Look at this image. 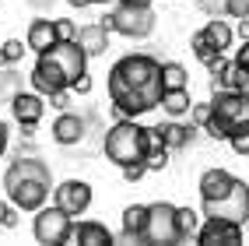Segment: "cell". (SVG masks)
Here are the masks:
<instances>
[{"label":"cell","instance_id":"obj_1","mask_svg":"<svg viewBox=\"0 0 249 246\" xmlns=\"http://www.w3.org/2000/svg\"><path fill=\"white\" fill-rule=\"evenodd\" d=\"M106 88L116 116H144L161 106V63L147 53H130L112 63Z\"/></svg>","mask_w":249,"mask_h":246},{"label":"cell","instance_id":"obj_2","mask_svg":"<svg viewBox=\"0 0 249 246\" xmlns=\"http://www.w3.org/2000/svg\"><path fill=\"white\" fill-rule=\"evenodd\" d=\"M88 60L91 57L85 53V46L77 39H60L39 53L36 67H32V88L42 92L46 98L53 92L71 88L81 74H88Z\"/></svg>","mask_w":249,"mask_h":246},{"label":"cell","instance_id":"obj_3","mask_svg":"<svg viewBox=\"0 0 249 246\" xmlns=\"http://www.w3.org/2000/svg\"><path fill=\"white\" fill-rule=\"evenodd\" d=\"M49 190H53V172L36 155H18L4 172V193L18 211H32L36 215L49 201Z\"/></svg>","mask_w":249,"mask_h":246},{"label":"cell","instance_id":"obj_4","mask_svg":"<svg viewBox=\"0 0 249 246\" xmlns=\"http://www.w3.org/2000/svg\"><path fill=\"white\" fill-rule=\"evenodd\" d=\"M151 144H155L151 127H141L137 116H120L106 134V158L123 169V166H134V162H144Z\"/></svg>","mask_w":249,"mask_h":246},{"label":"cell","instance_id":"obj_5","mask_svg":"<svg viewBox=\"0 0 249 246\" xmlns=\"http://www.w3.org/2000/svg\"><path fill=\"white\" fill-rule=\"evenodd\" d=\"M249 123V95L239 88H218L211 98V120H207V134L214 141H228L239 127Z\"/></svg>","mask_w":249,"mask_h":246},{"label":"cell","instance_id":"obj_6","mask_svg":"<svg viewBox=\"0 0 249 246\" xmlns=\"http://www.w3.org/2000/svg\"><path fill=\"white\" fill-rule=\"evenodd\" d=\"M102 21L109 25V32H120L126 39H147L155 32V7L151 4H123L120 0Z\"/></svg>","mask_w":249,"mask_h":246},{"label":"cell","instance_id":"obj_7","mask_svg":"<svg viewBox=\"0 0 249 246\" xmlns=\"http://www.w3.org/2000/svg\"><path fill=\"white\" fill-rule=\"evenodd\" d=\"M71 228H74V218L63 211L60 204H42L36 211V222H32V236L36 243H46V246H63L71 243Z\"/></svg>","mask_w":249,"mask_h":246},{"label":"cell","instance_id":"obj_8","mask_svg":"<svg viewBox=\"0 0 249 246\" xmlns=\"http://www.w3.org/2000/svg\"><path fill=\"white\" fill-rule=\"evenodd\" d=\"M144 243H155V246H172V243H179V208H176V204H169V201L147 204Z\"/></svg>","mask_w":249,"mask_h":246},{"label":"cell","instance_id":"obj_9","mask_svg":"<svg viewBox=\"0 0 249 246\" xmlns=\"http://www.w3.org/2000/svg\"><path fill=\"white\" fill-rule=\"evenodd\" d=\"M200 215H211V218H231V222H249V187L246 179H235L225 197L218 201H200Z\"/></svg>","mask_w":249,"mask_h":246},{"label":"cell","instance_id":"obj_10","mask_svg":"<svg viewBox=\"0 0 249 246\" xmlns=\"http://www.w3.org/2000/svg\"><path fill=\"white\" fill-rule=\"evenodd\" d=\"M196 243L200 246H239L242 243V222L231 218H204L200 232H196Z\"/></svg>","mask_w":249,"mask_h":246},{"label":"cell","instance_id":"obj_11","mask_svg":"<svg viewBox=\"0 0 249 246\" xmlns=\"http://www.w3.org/2000/svg\"><path fill=\"white\" fill-rule=\"evenodd\" d=\"M53 204H60L71 218H77L91 208V187L85 179H63L60 187H53Z\"/></svg>","mask_w":249,"mask_h":246},{"label":"cell","instance_id":"obj_12","mask_svg":"<svg viewBox=\"0 0 249 246\" xmlns=\"http://www.w3.org/2000/svg\"><path fill=\"white\" fill-rule=\"evenodd\" d=\"M7 106H11L14 123H21L25 134H32V127H36L42 120V113H46V95L36 92V88H32V92H14Z\"/></svg>","mask_w":249,"mask_h":246},{"label":"cell","instance_id":"obj_13","mask_svg":"<svg viewBox=\"0 0 249 246\" xmlns=\"http://www.w3.org/2000/svg\"><path fill=\"white\" fill-rule=\"evenodd\" d=\"M85 130H88V120L85 116L63 109L60 116L53 120V141L56 144H77V141H85Z\"/></svg>","mask_w":249,"mask_h":246},{"label":"cell","instance_id":"obj_14","mask_svg":"<svg viewBox=\"0 0 249 246\" xmlns=\"http://www.w3.org/2000/svg\"><path fill=\"white\" fill-rule=\"evenodd\" d=\"M144 225H147V204H130L123 211V232L116 236V243H123V246L144 243Z\"/></svg>","mask_w":249,"mask_h":246},{"label":"cell","instance_id":"obj_15","mask_svg":"<svg viewBox=\"0 0 249 246\" xmlns=\"http://www.w3.org/2000/svg\"><path fill=\"white\" fill-rule=\"evenodd\" d=\"M200 127H182V123H158V127H151V137L155 141H161V144H169L172 151H182L186 144H193V134Z\"/></svg>","mask_w":249,"mask_h":246},{"label":"cell","instance_id":"obj_16","mask_svg":"<svg viewBox=\"0 0 249 246\" xmlns=\"http://www.w3.org/2000/svg\"><path fill=\"white\" fill-rule=\"evenodd\" d=\"M235 179L239 176H231L228 169H207L204 176H200V201H218V197H225L231 187H235Z\"/></svg>","mask_w":249,"mask_h":246},{"label":"cell","instance_id":"obj_17","mask_svg":"<svg viewBox=\"0 0 249 246\" xmlns=\"http://www.w3.org/2000/svg\"><path fill=\"white\" fill-rule=\"evenodd\" d=\"M53 42H60L56 36V18H36L28 25V36H25V46L36 49V53H42V49H49Z\"/></svg>","mask_w":249,"mask_h":246},{"label":"cell","instance_id":"obj_18","mask_svg":"<svg viewBox=\"0 0 249 246\" xmlns=\"http://www.w3.org/2000/svg\"><path fill=\"white\" fill-rule=\"evenodd\" d=\"M71 239L81 243V246H109V243H116V236L102 222H77L71 228Z\"/></svg>","mask_w":249,"mask_h":246},{"label":"cell","instance_id":"obj_19","mask_svg":"<svg viewBox=\"0 0 249 246\" xmlns=\"http://www.w3.org/2000/svg\"><path fill=\"white\" fill-rule=\"evenodd\" d=\"M77 42L85 46V53H88V57H102L106 49H109V25H106V21H98V25L77 28Z\"/></svg>","mask_w":249,"mask_h":246},{"label":"cell","instance_id":"obj_20","mask_svg":"<svg viewBox=\"0 0 249 246\" xmlns=\"http://www.w3.org/2000/svg\"><path fill=\"white\" fill-rule=\"evenodd\" d=\"M190 92L186 88H169V92H161V109L169 113V116H186L190 113Z\"/></svg>","mask_w":249,"mask_h":246},{"label":"cell","instance_id":"obj_21","mask_svg":"<svg viewBox=\"0 0 249 246\" xmlns=\"http://www.w3.org/2000/svg\"><path fill=\"white\" fill-rule=\"evenodd\" d=\"M161 88H165V92H169V88H190L186 67L176 63V60H165V63H161Z\"/></svg>","mask_w":249,"mask_h":246},{"label":"cell","instance_id":"obj_22","mask_svg":"<svg viewBox=\"0 0 249 246\" xmlns=\"http://www.w3.org/2000/svg\"><path fill=\"white\" fill-rule=\"evenodd\" d=\"M204 32H207V39L214 42V49H218V53H225V49L231 46V39H235V32H231V25H225L221 18H211V21L204 25Z\"/></svg>","mask_w":249,"mask_h":246},{"label":"cell","instance_id":"obj_23","mask_svg":"<svg viewBox=\"0 0 249 246\" xmlns=\"http://www.w3.org/2000/svg\"><path fill=\"white\" fill-rule=\"evenodd\" d=\"M200 211H193V208H179V243H190L196 239V232H200Z\"/></svg>","mask_w":249,"mask_h":246},{"label":"cell","instance_id":"obj_24","mask_svg":"<svg viewBox=\"0 0 249 246\" xmlns=\"http://www.w3.org/2000/svg\"><path fill=\"white\" fill-rule=\"evenodd\" d=\"M190 46H193V57L200 60L204 67H207V63H211L214 57H221L218 49H214V42L207 39V32H204V28H200V32H193V39H190Z\"/></svg>","mask_w":249,"mask_h":246},{"label":"cell","instance_id":"obj_25","mask_svg":"<svg viewBox=\"0 0 249 246\" xmlns=\"http://www.w3.org/2000/svg\"><path fill=\"white\" fill-rule=\"evenodd\" d=\"M169 155H172V148L169 144H161V141H155L151 144V151H147V172H165L169 169Z\"/></svg>","mask_w":249,"mask_h":246},{"label":"cell","instance_id":"obj_26","mask_svg":"<svg viewBox=\"0 0 249 246\" xmlns=\"http://www.w3.org/2000/svg\"><path fill=\"white\" fill-rule=\"evenodd\" d=\"M25 49H28V46H21V39H7V42H0V63H4V67L18 63V60L25 57Z\"/></svg>","mask_w":249,"mask_h":246},{"label":"cell","instance_id":"obj_27","mask_svg":"<svg viewBox=\"0 0 249 246\" xmlns=\"http://www.w3.org/2000/svg\"><path fill=\"white\" fill-rule=\"evenodd\" d=\"M228 144H231V151H235V155H249V123L239 127L235 134L228 137Z\"/></svg>","mask_w":249,"mask_h":246},{"label":"cell","instance_id":"obj_28","mask_svg":"<svg viewBox=\"0 0 249 246\" xmlns=\"http://www.w3.org/2000/svg\"><path fill=\"white\" fill-rule=\"evenodd\" d=\"M190 120H193V127H207V120H211V102H196V106H190Z\"/></svg>","mask_w":249,"mask_h":246},{"label":"cell","instance_id":"obj_29","mask_svg":"<svg viewBox=\"0 0 249 246\" xmlns=\"http://www.w3.org/2000/svg\"><path fill=\"white\" fill-rule=\"evenodd\" d=\"M18 225V208L11 201H0V228H14Z\"/></svg>","mask_w":249,"mask_h":246},{"label":"cell","instance_id":"obj_30","mask_svg":"<svg viewBox=\"0 0 249 246\" xmlns=\"http://www.w3.org/2000/svg\"><path fill=\"white\" fill-rule=\"evenodd\" d=\"M141 176H147V162H134V166H123V179H126V183H137Z\"/></svg>","mask_w":249,"mask_h":246},{"label":"cell","instance_id":"obj_31","mask_svg":"<svg viewBox=\"0 0 249 246\" xmlns=\"http://www.w3.org/2000/svg\"><path fill=\"white\" fill-rule=\"evenodd\" d=\"M225 11L231 18H249V0H225Z\"/></svg>","mask_w":249,"mask_h":246},{"label":"cell","instance_id":"obj_32","mask_svg":"<svg viewBox=\"0 0 249 246\" xmlns=\"http://www.w3.org/2000/svg\"><path fill=\"white\" fill-rule=\"evenodd\" d=\"M56 36H60V39H77L74 21H71V18H56Z\"/></svg>","mask_w":249,"mask_h":246},{"label":"cell","instance_id":"obj_33","mask_svg":"<svg viewBox=\"0 0 249 246\" xmlns=\"http://www.w3.org/2000/svg\"><path fill=\"white\" fill-rule=\"evenodd\" d=\"M231 77H235V88H239L242 95H249V71L235 63V71H231Z\"/></svg>","mask_w":249,"mask_h":246},{"label":"cell","instance_id":"obj_34","mask_svg":"<svg viewBox=\"0 0 249 246\" xmlns=\"http://www.w3.org/2000/svg\"><path fill=\"white\" fill-rule=\"evenodd\" d=\"M49 106H56V109L63 113V109L71 106V88H63V92H53V95H49Z\"/></svg>","mask_w":249,"mask_h":246},{"label":"cell","instance_id":"obj_35","mask_svg":"<svg viewBox=\"0 0 249 246\" xmlns=\"http://www.w3.org/2000/svg\"><path fill=\"white\" fill-rule=\"evenodd\" d=\"M71 92H74V95H88V92H91V77H88V74H81L74 85H71Z\"/></svg>","mask_w":249,"mask_h":246},{"label":"cell","instance_id":"obj_36","mask_svg":"<svg viewBox=\"0 0 249 246\" xmlns=\"http://www.w3.org/2000/svg\"><path fill=\"white\" fill-rule=\"evenodd\" d=\"M235 63H239V67H246V71H249V39H242V46L235 49Z\"/></svg>","mask_w":249,"mask_h":246},{"label":"cell","instance_id":"obj_37","mask_svg":"<svg viewBox=\"0 0 249 246\" xmlns=\"http://www.w3.org/2000/svg\"><path fill=\"white\" fill-rule=\"evenodd\" d=\"M200 7L211 11V14H218V11H225V0H200Z\"/></svg>","mask_w":249,"mask_h":246},{"label":"cell","instance_id":"obj_38","mask_svg":"<svg viewBox=\"0 0 249 246\" xmlns=\"http://www.w3.org/2000/svg\"><path fill=\"white\" fill-rule=\"evenodd\" d=\"M7 137H11V130H7L4 120H0V158H4V151H7Z\"/></svg>","mask_w":249,"mask_h":246},{"label":"cell","instance_id":"obj_39","mask_svg":"<svg viewBox=\"0 0 249 246\" xmlns=\"http://www.w3.org/2000/svg\"><path fill=\"white\" fill-rule=\"evenodd\" d=\"M235 32H239V39H249V18H239V28Z\"/></svg>","mask_w":249,"mask_h":246},{"label":"cell","instance_id":"obj_40","mask_svg":"<svg viewBox=\"0 0 249 246\" xmlns=\"http://www.w3.org/2000/svg\"><path fill=\"white\" fill-rule=\"evenodd\" d=\"M67 4H71V7H77V11H81V7H91V4H95V0H67Z\"/></svg>","mask_w":249,"mask_h":246},{"label":"cell","instance_id":"obj_41","mask_svg":"<svg viewBox=\"0 0 249 246\" xmlns=\"http://www.w3.org/2000/svg\"><path fill=\"white\" fill-rule=\"evenodd\" d=\"M123 4H151V0H123Z\"/></svg>","mask_w":249,"mask_h":246},{"label":"cell","instance_id":"obj_42","mask_svg":"<svg viewBox=\"0 0 249 246\" xmlns=\"http://www.w3.org/2000/svg\"><path fill=\"white\" fill-rule=\"evenodd\" d=\"M95 4H109V0H95Z\"/></svg>","mask_w":249,"mask_h":246}]
</instances>
